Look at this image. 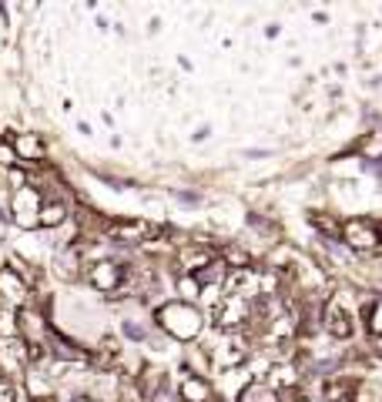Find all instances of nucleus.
Masks as SVG:
<instances>
[{"label":"nucleus","instance_id":"nucleus-1","mask_svg":"<svg viewBox=\"0 0 382 402\" xmlns=\"http://www.w3.org/2000/svg\"><path fill=\"white\" fill-rule=\"evenodd\" d=\"M202 322H204L202 312L191 302H168V305L158 308V326L165 328L171 339H178V342L195 339L202 332Z\"/></svg>","mask_w":382,"mask_h":402},{"label":"nucleus","instance_id":"nucleus-2","mask_svg":"<svg viewBox=\"0 0 382 402\" xmlns=\"http://www.w3.org/2000/svg\"><path fill=\"white\" fill-rule=\"evenodd\" d=\"M107 238H114V245H145V242H158L165 235L161 225H151L145 218H118V222H104Z\"/></svg>","mask_w":382,"mask_h":402},{"label":"nucleus","instance_id":"nucleus-3","mask_svg":"<svg viewBox=\"0 0 382 402\" xmlns=\"http://www.w3.org/2000/svg\"><path fill=\"white\" fill-rule=\"evenodd\" d=\"M30 369V346L24 339H0V379L3 382H24Z\"/></svg>","mask_w":382,"mask_h":402},{"label":"nucleus","instance_id":"nucleus-4","mask_svg":"<svg viewBox=\"0 0 382 402\" xmlns=\"http://www.w3.org/2000/svg\"><path fill=\"white\" fill-rule=\"evenodd\" d=\"M131 275L127 272V265H121V262H94V265H87V272H84V278H87V285L91 288H98V292H107L111 299L121 292V285H125V278Z\"/></svg>","mask_w":382,"mask_h":402},{"label":"nucleus","instance_id":"nucleus-5","mask_svg":"<svg viewBox=\"0 0 382 402\" xmlns=\"http://www.w3.org/2000/svg\"><path fill=\"white\" fill-rule=\"evenodd\" d=\"M41 191L37 188H17V191H10V201H7V215H10V222H17L21 228H34L37 225V215H41Z\"/></svg>","mask_w":382,"mask_h":402},{"label":"nucleus","instance_id":"nucleus-6","mask_svg":"<svg viewBox=\"0 0 382 402\" xmlns=\"http://www.w3.org/2000/svg\"><path fill=\"white\" fill-rule=\"evenodd\" d=\"M0 302L10 308H24L30 305V282L17 268H0Z\"/></svg>","mask_w":382,"mask_h":402},{"label":"nucleus","instance_id":"nucleus-7","mask_svg":"<svg viewBox=\"0 0 382 402\" xmlns=\"http://www.w3.org/2000/svg\"><path fill=\"white\" fill-rule=\"evenodd\" d=\"M339 238H342L349 248L369 251V248H376V245H379V228H376V222H369V218H352V222H346V225H342Z\"/></svg>","mask_w":382,"mask_h":402},{"label":"nucleus","instance_id":"nucleus-8","mask_svg":"<svg viewBox=\"0 0 382 402\" xmlns=\"http://www.w3.org/2000/svg\"><path fill=\"white\" fill-rule=\"evenodd\" d=\"M24 392L30 402L57 399V382H54V376H47L41 366H30L27 376H24Z\"/></svg>","mask_w":382,"mask_h":402},{"label":"nucleus","instance_id":"nucleus-9","mask_svg":"<svg viewBox=\"0 0 382 402\" xmlns=\"http://www.w3.org/2000/svg\"><path fill=\"white\" fill-rule=\"evenodd\" d=\"M322 328L329 332L332 339H349L352 332H356V326H352V315L339 305V302L332 299L322 305Z\"/></svg>","mask_w":382,"mask_h":402},{"label":"nucleus","instance_id":"nucleus-10","mask_svg":"<svg viewBox=\"0 0 382 402\" xmlns=\"http://www.w3.org/2000/svg\"><path fill=\"white\" fill-rule=\"evenodd\" d=\"M10 145L17 151L21 165H44L47 161V148L37 134H10Z\"/></svg>","mask_w":382,"mask_h":402},{"label":"nucleus","instance_id":"nucleus-11","mask_svg":"<svg viewBox=\"0 0 382 402\" xmlns=\"http://www.w3.org/2000/svg\"><path fill=\"white\" fill-rule=\"evenodd\" d=\"M178 399L181 402H215V385L208 382V376L188 372L178 385Z\"/></svg>","mask_w":382,"mask_h":402},{"label":"nucleus","instance_id":"nucleus-12","mask_svg":"<svg viewBox=\"0 0 382 402\" xmlns=\"http://www.w3.org/2000/svg\"><path fill=\"white\" fill-rule=\"evenodd\" d=\"M235 402H282V392L275 385H268L265 379H252L242 385V392L235 396Z\"/></svg>","mask_w":382,"mask_h":402},{"label":"nucleus","instance_id":"nucleus-13","mask_svg":"<svg viewBox=\"0 0 382 402\" xmlns=\"http://www.w3.org/2000/svg\"><path fill=\"white\" fill-rule=\"evenodd\" d=\"M71 218V208L61 198H44L41 201V215H37V225L41 228H61Z\"/></svg>","mask_w":382,"mask_h":402},{"label":"nucleus","instance_id":"nucleus-14","mask_svg":"<svg viewBox=\"0 0 382 402\" xmlns=\"http://www.w3.org/2000/svg\"><path fill=\"white\" fill-rule=\"evenodd\" d=\"M191 278L198 282V288H211V285H218V282H225V278H229V265L215 255V258H211L204 268H198Z\"/></svg>","mask_w":382,"mask_h":402},{"label":"nucleus","instance_id":"nucleus-15","mask_svg":"<svg viewBox=\"0 0 382 402\" xmlns=\"http://www.w3.org/2000/svg\"><path fill=\"white\" fill-rule=\"evenodd\" d=\"M218 258L229 265V272L235 268V272H245L248 265H252V258H248V251H242L238 245H225V248L218 251Z\"/></svg>","mask_w":382,"mask_h":402},{"label":"nucleus","instance_id":"nucleus-16","mask_svg":"<svg viewBox=\"0 0 382 402\" xmlns=\"http://www.w3.org/2000/svg\"><path fill=\"white\" fill-rule=\"evenodd\" d=\"M308 222H312V228H319V231L326 235V242H332V238L342 231V225H339L332 215H322V211H312V215H308Z\"/></svg>","mask_w":382,"mask_h":402},{"label":"nucleus","instance_id":"nucleus-17","mask_svg":"<svg viewBox=\"0 0 382 402\" xmlns=\"http://www.w3.org/2000/svg\"><path fill=\"white\" fill-rule=\"evenodd\" d=\"M0 339H17V308L0 302Z\"/></svg>","mask_w":382,"mask_h":402},{"label":"nucleus","instance_id":"nucleus-18","mask_svg":"<svg viewBox=\"0 0 382 402\" xmlns=\"http://www.w3.org/2000/svg\"><path fill=\"white\" fill-rule=\"evenodd\" d=\"M21 161H17V151H14V145H10V138H3L0 141V168L3 171H14Z\"/></svg>","mask_w":382,"mask_h":402},{"label":"nucleus","instance_id":"nucleus-19","mask_svg":"<svg viewBox=\"0 0 382 402\" xmlns=\"http://www.w3.org/2000/svg\"><path fill=\"white\" fill-rule=\"evenodd\" d=\"M178 295H184L181 302H191V299L202 295V288H198V282H195L191 275H178Z\"/></svg>","mask_w":382,"mask_h":402},{"label":"nucleus","instance_id":"nucleus-20","mask_svg":"<svg viewBox=\"0 0 382 402\" xmlns=\"http://www.w3.org/2000/svg\"><path fill=\"white\" fill-rule=\"evenodd\" d=\"M145 402H181V399H178V389H171V385H168V379H165V382H161V385H158Z\"/></svg>","mask_w":382,"mask_h":402},{"label":"nucleus","instance_id":"nucleus-21","mask_svg":"<svg viewBox=\"0 0 382 402\" xmlns=\"http://www.w3.org/2000/svg\"><path fill=\"white\" fill-rule=\"evenodd\" d=\"M121 332H125L131 342H148V328L138 326L134 319H125V322H121Z\"/></svg>","mask_w":382,"mask_h":402},{"label":"nucleus","instance_id":"nucleus-22","mask_svg":"<svg viewBox=\"0 0 382 402\" xmlns=\"http://www.w3.org/2000/svg\"><path fill=\"white\" fill-rule=\"evenodd\" d=\"M248 225L258 228V231H268V235H279V228L272 225V222H265L262 215H255V211H248Z\"/></svg>","mask_w":382,"mask_h":402},{"label":"nucleus","instance_id":"nucleus-23","mask_svg":"<svg viewBox=\"0 0 382 402\" xmlns=\"http://www.w3.org/2000/svg\"><path fill=\"white\" fill-rule=\"evenodd\" d=\"M369 328H372L376 335H382V302H376V305L369 308Z\"/></svg>","mask_w":382,"mask_h":402},{"label":"nucleus","instance_id":"nucleus-24","mask_svg":"<svg viewBox=\"0 0 382 402\" xmlns=\"http://www.w3.org/2000/svg\"><path fill=\"white\" fill-rule=\"evenodd\" d=\"M175 198H178L181 204H202V195H198V191H175Z\"/></svg>","mask_w":382,"mask_h":402},{"label":"nucleus","instance_id":"nucleus-25","mask_svg":"<svg viewBox=\"0 0 382 402\" xmlns=\"http://www.w3.org/2000/svg\"><path fill=\"white\" fill-rule=\"evenodd\" d=\"M208 134H211V131H208V127H198V131H195V134H191V138H195V141H204V138H208Z\"/></svg>","mask_w":382,"mask_h":402},{"label":"nucleus","instance_id":"nucleus-26","mask_svg":"<svg viewBox=\"0 0 382 402\" xmlns=\"http://www.w3.org/2000/svg\"><path fill=\"white\" fill-rule=\"evenodd\" d=\"M74 402H104V399H98V396H77Z\"/></svg>","mask_w":382,"mask_h":402},{"label":"nucleus","instance_id":"nucleus-27","mask_svg":"<svg viewBox=\"0 0 382 402\" xmlns=\"http://www.w3.org/2000/svg\"><path fill=\"white\" fill-rule=\"evenodd\" d=\"M376 352H379V359H382V335H376Z\"/></svg>","mask_w":382,"mask_h":402},{"label":"nucleus","instance_id":"nucleus-28","mask_svg":"<svg viewBox=\"0 0 382 402\" xmlns=\"http://www.w3.org/2000/svg\"><path fill=\"white\" fill-rule=\"evenodd\" d=\"M326 402H352V399H346V396H342V399H326Z\"/></svg>","mask_w":382,"mask_h":402},{"label":"nucleus","instance_id":"nucleus-29","mask_svg":"<svg viewBox=\"0 0 382 402\" xmlns=\"http://www.w3.org/2000/svg\"><path fill=\"white\" fill-rule=\"evenodd\" d=\"M376 228H379V242H382V222H379V225H376Z\"/></svg>","mask_w":382,"mask_h":402}]
</instances>
